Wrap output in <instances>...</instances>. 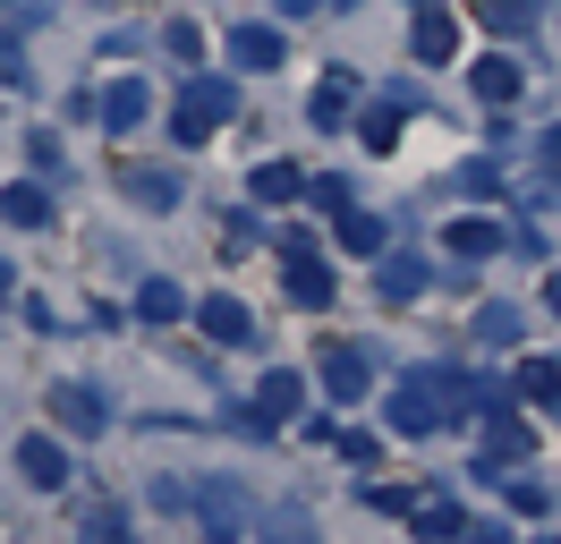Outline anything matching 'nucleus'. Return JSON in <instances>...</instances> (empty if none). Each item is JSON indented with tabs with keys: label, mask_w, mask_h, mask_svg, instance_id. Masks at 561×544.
<instances>
[{
	"label": "nucleus",
	"mask_w": 561,
	"mask_h": 544,
	"mask_svg": "<svg viewBox=\"0 0 561 544\" xmlns=\"http://www.w3.org/2000/svg\"><path fill=\"white\" fill-rule=\"evenodd\" d=\"M307 9H332V0H280V18H307Z\"/></svg>",
	"instance_id": "obj_33"
},
{
	"label": "nucleus",
	"mask_w": 561,
	"mask_h": 544,
	"mask_svg": "<svg viewBox=\"0 0 561 544\" xmlns=\"http://www.w3.org/2000/svg\"><path fill=\"white\" fill-rule=\"evenodd\" d=\"M536 154H545V170H561V128H545V136H536Z\"/></svg>",
	"instance_id": "obj_32"
},
{
	"label": "nucleus",
	"mask_w": 561,
	"mask_h": 544,
	"mask_svg": "<svg viewBox=\"0 0 561 544\" xmlns=\"http://www.w3.org/2000/svg\"><path fill=\"white\" fill-rule=\"evenodd\" d=\"M18 468L35 476L43 494H60V485H69V451H60L51 434H26V442H18Z\"/></svg>",
	"instance_id": "obj_7"
},
{
	"label": "nucleus",
	"mask_w": 561,
	"mask_h": 544,
	"mask_svg": "<svg viewBox=\"0 0 561 544\" xmlns=\"http://www.w3.org/2000/svg\"><path fill=\"white\" fill-rule=\"evenodd\" d=\"M128 196H137V204H153V213H162V204H179V179H171V170H128Z\"/></svg>",
	"instance_id": "obj_23"
},
{
	"label": "nucleus",
	"mask_w": 561,
	"mask_h": 544,
	"mask_svg": "<svg viewBox=\"0 0 561 544\" xmlns=\"http://www.w3.org/2000/svg\"><path fill=\"white\" fill-rule=\"evenodd\" d=\"M307 196H316L323 213H350V204H357V196H350V179H316V188H307Z\"/></svg>",
	"instance_id": "obj_29"
},
{
	"label": "nucleus",
	"mask_w": 561,
	"mask_h": 544,
	"mask_svg": "<svg viewBox=\"0 0 561 544\" xmlns=\"http://www.w3.org/2000/svg\"><path fill=\"white\" fill-rule=\"evenodd\" d=\"M332 238H341V247H350V256H383V213H357V204H350V213H332Z\"/></svg>",
	"instance_id": "obj_12"
},
{
	"label": "nucleus",
	"mask_w": 561,
	"mask_h": 544,
	"mask_svg": "<svg viewBox=\"0 0 561 544\" xmlns=\"http://www.w3.org/2000/svg\"><path fill=\"white\" fill-rule=\"evenodd\" d=\"M468 86H477V102H493V111H502V102H519V60L485 52V60L468 68Z\"/></svg>",
	"instance_id": "obj_10"
},
{
	"label": "nucleus",
	"mask_w": 561,
	"mask_h": 544,
	"mask_svg": "<svg viewBox=\"0 0 561 544\" xmlns=\"http://www.w3.org/2000/svg\"><path fill=\"white\" fill-rule=\"evenodd\" d=\"M137 315H145V324H179V315H187L179 281H145V290H137Z\"/></svg>",
	"instance_id": "obj_21"
},
{
	"label": "nucleus",
	"mask_w": 561,
	"mask_h": 544,
	"mask_svg": "<svg viewBox=\"0 0 561 544\" xmlns=\"http://www.w3.org/2000/svg\"><path fill=\"white\" fill-rule=\"evenodd\" d=\"M527 442H536V434H527L519 417H511V408H493V417H485V434H477V476L519 468V460H527Z\"/></svg>",
	"instance_id": "obj_4"
},
{
	"label": "nucleus",
	"mask_w": 561,
	"mask_h": 544,
	"mask_svg": "<svg viewBox=\"0 0 561 544\" xmlns=\"http://www.w3.org/2000/svg\"><path fill=\"white\" fill-rule=\"evenodd\" d=\"M316 374H323V392H332L341 408H357V400H366V383H375V366H366V349H350V340H332V349L316 358Z\"/></svg>",
	"instance_id": "obj_3"
},
{
	"label": "nucleus",
	"mask_w": 561,
	"mask_h": 544,
	"mask_svg": "<svg viewBox=\"0 0 561 544\" xmlns=\"http://www.w3.org/2000/svg\"><path fill=\"white\" fill-rule=\"evenodd\" d=\"M350 102H357V77H350V68H332L307 111H316V128H341V120H350Z\"/></svg>",
	"instance_id": "obj_15"
},
{
	"label": "nucleus",
	"mask_w": 561,
	"mask_h": 544,
	"mask_svg": "<svg viewBox=\"0 0 561 544\" xmlns=\"http://www.w3.org/2000/svg\"><path fill=\"white\" fill-rule=\"evenodd\" d=\"M545 306H553V315H561V272H545Z\"/></svg>",
	"instance_id": "obj_34"
},
{
	"label": "nucleus",
	"mask_w": 561,
	"mask_h": 544,
	"mask_svg": "<svg viewBox=\"0 0 561 544\" xmlns=\"http://www.w3.org/2000/svg\"><path fill=\"white\" fill-rule=\"evenodd\" d=\"M51 426H60V434H77V442H94L111 417H103V400H94L85 383H60V392H51Z\"/></svg>",
	"instance_id": "obj_5"
},
{
	"label": "nucleus",
	"mask_w": 561,
	"mask_h": 544,
	"mask_svg": "<svg viewBox=\"0 0 561 544\" xmlns=\"http://www.w3.org/2000/svg\"><path fill=\"white\" fill-rule=\"evenodd\" d=\"M332 442H341V460H357V468H366V460L383 451V434H332Z\"/></svg>",
	"instance_id": "obj_31"
},
{
	"label": "nucleus",
	"mask_w": 561,
	"mask_h": 544,
	"mask_svg": "<svg viewBox=\"0 0 561 544\" xmlns=\"http://www.w3.org/2000/svg\"><path fill=\"white\" fill-rule=\"evenodd\" d=\"M425 281H434V272H425V256H383V298H391V306L417 298Z\"/></svg>",
	"instance_id": "obj_20"
},
{
	"label": "nucleus",
	"mask_w": 561,
	"mask_h": 544,
	"mask_svg": "<svg viewBox=\"0 0 561 544\" xmlns=\"http://www.w3.org/2000/svg\"><path fill=\"white\" fill-rule=\"evenodd\" d=\"M366 145H375V154H391V145H400V102L366 111Z\"/></svg>",
	"instance_id": "obj_25"
},
{
	"label": "nucleus",
	"mask_w": 561,
	"mask_h": 544,
	"mask_svg": "<svg viewBox=\"0 0 561 544\" xmlns=\"http://www.w3.org/2000/svg\"><path fill=\"white\" fill-rule=\"evenodd\" d=\"M289 298L307 306V315H323V306H332V272H323L316 256H289Z\"/></svg>",
	"instance_id": "obj_16"
},
{
	"label": "nucleus",
	"mask_w": 561,
	"mask_h": 544,
	"mask_svg": "<svg viewBox=\"0 0 561 544\" xmlns=\"http://www.w3.org/2000/svg\"><path fill=\"white\" fill-rule=\"evenodd\" d=\"M451 52H459V18H451V9H434V0H425V9H417V60H434V68H443Z\"/></svg>",
	"instance_id": "obj_9"
},
{
	"label": "nucleus",
	"mask_w": 561,
	"mask_h": 544,
	"mask_svg": "<svg viewBox=\"0 0 561 544\" xmlns=\"http://www.w3.org/2000/svg\"><path fill=\"white\" fill-rule=\"evenodd\" d=\"M443 247H451L459 264H477V256H493V247H502V230H493V222H477V213H468V222H451V230H443Z\"/></svg>",
	"instance_id": "obj_18"
},
{
	"label": "nucleus",
	"mask_w": 561,
	"mask_h": 544,
	"mask_svg": "<svg viewBox=\"0 0 561 544\" xmlns=\"http://www.w3.org/2000/svg\"><path fill=\"white\" fill-rule=\"evenodd\" d=\"M477 340H485V349H511V340H519V306H485V315H477Z\"/></svg>",
	"instance_id": "obj_24"
},
{
	"label": "nucleus",
	"mask_w": 561,
	"mask_h": 544,
	"mask_svg": "<svg viewBox=\"0 0 561 544\" xmlns=\"http://www.w3.org/2000/svg\"><path fill=\"white\" fill-rule=\"evenodd\" d=\"M230 68H280V26H230Z\"/></svg>",
	"instance_id": "obj_11"
},
{
	"label": "nucleus",
	"mask_w": 561,
	"mask_h": 544,
	"mask_svg": "<svg viewBox=\"0 0 561 544\" xmlns=\"http://www.w3.org/2000/svg\"><path fill=\"white\" fill-rule=\"evenodd\" d=\"M230 111H239V86H230V77H187V94H179V111H171V136L179 145H205Z\"/></svg>",
	"instance_id": "obj_1"
},
{
	"label": "nucleus",
	"mask_w": 561,
	"mask_h": 544,
	"mask_svg": "<svg viewBox=\"0 0 561 544\" xmlns=\"http://www.w3.org/2000/svg\"><path fill=\"white\" fill-rule=\"evenodd\" d=\"M0 222H18V230H43V222H51V196L18 179V188H0Z\"/></svg>",
	"instance_id": "obj_17"
},
{
	"label": "nucleus",
	"mask_w": 561,
	"mask_h": 544,
	"mask_svg": "<svg viewBox=\"0 0 561 544\" xmlns=\"http://www.w3.org/2000/svg\"><path fill=\"white\" fill-rule=\"evenodd\" d=\"M0 86H26V52H18V34H0Z\"/></svg>",
	"instance_id": "obj_30"
},
{
	"label": "nucleus",
	"mask_w": 561,
	"mask_h": 544,
	"mask_svg": "<svg viewBox=\"0 0 561 544\" xmlns=\"http://www.w3.org/2000/svg\"><path fill=\"white\" fill-rule=\"evenodd\" d=\"M298 408H307V374H264V383H255V426H289V417H298Z\"/></svg>",
	"instance_id": "obj_6"
},
{
	"label": "nucleus",
	"mask_w": 561,
	"mask_h": 544,
	"mask_svg": "<svg viewBox=\"0 0 561 544\" xmlns=\"http://www.w3.org/2000/svg\"><path fill=\"white\" fill-rule=\"evenodd\" d=\"M247 188H255V204H289V196H307V179H298L289 162H255V179H247Z\"/></svg>",
	"instance_id": "obj_19"
},
{
	"label": "nucleus",
	"mask_w": 561,
	"mask_h": 544,
	"mask_svg": "<svg viewBox=\"0 0 561 544\" xmlns=\"http://www.w3.org/2000/svg\"><path fill=\"white\" fill-rule=\"evenodd\" d=\"M162 43H171V60H187V68L205 60V26H187V18H179V26L162 34Z\"/></svg>",
	"instance_id": "obj_27"
},
{
	"label": "nucleus",
	"mask_w": 561,
	"mask_h": 544,
	"mask_svg": "<svg viewBox=\"0 0 561 544\" xmlns=\"http://www.w3.org/2000/svg\"><path fill=\"white\" fill-rule=\"evenodd\" d=\"M485 34H536L545 26V0H477Z\"/></svg>",
	"instance_id": "obj_13"
},
{
	"label": "nucleus",
	"mask_w": 561,
	"mask_h": 544,
	"mask_svg": "<svg viewBox=\"0 0 561 544\" xmlns=\"http://www.w3.org/2000/svg\"><path fill=\"white\" fill-rule=\"evenodd\" d=\"M511 392H519V400H553V408H561V366H553V358H527Z\"/></svg>",
	"instance_id": "obj_22"
},
{
	"label": "nucleus",
	"mask_w": 561,
	"mask_h": 544,
	"mask_svg": "<svg viewBox=\"0 0 561 544\" xmlns=\"http://www.w3.org/2000/svg\"><path fill=\"white\" fill-rule=\"evenodd\" d=\"M145 111H153L145 77H119V86L103 94V128H111V136H128V128H145Z\"/></svg>",
	"instance_id": "obj_8"
},
{
	"label": "nucleus",
	"mask_w": 561,
	"mask_h": 544,
	"mask_svg": "<svg viewBox=\"0 0 561 544\" xmlns=\"http://www.w3.org/2000/svg\"><path fill=\"white\" fill-rule=\"evenodd\" d=\"M417 9H425V0H417Z\"/></svg>",
	"instance_id": "obj_36"
},
{
	"label": "nucleus",
	"mask_w": 561,
	"mask_h": 544,
	"mask_svg": "<svg viewBox=\"0 0 561 544\" xmlns=\"http://www.w3.org/2000/svg\"><path fill=\"white\" fill-rule=\"evenodd\" d=\"M383 426H391V434H434V426H451V417H443V392H434V374H409V383L391 392Z\"/></svg>",
	"instance_id": "obj_2"
},
{
	"label": "nucleus",
	"mask_w": 561,
	"mask_h": 544,
	"mask_svg": "<svg viewBox=\"0 0 561 544\" xmlns=\"http://www.w3.org/2000/svg\"><path fill=\"white\" fill-rule=\"evenodd\" d=\"M511 510H519V519H536V510H553V494H545L536 476H511Z\"/></svg>",
	"instance_id": "obj_28"
},
{
	"label": "nucleus",
	"mask_w": 561,
	"mask_h": 544,
	"mask_svg": "<svg viewBox=\"0 0 561 544\" xmlns=\"http://www.w3.org/2000/svg\"><path fill=\"white\" fill-rule=\"evenodd\" d=\"M417 528L425 536H459L468 519H459V502H417Z\"/></svg>",
	"instance_id": "obj_26"
},
{
	"label": "nucleus",
	"mask_w": 561,
	"mask_h": 544,
	"mask_svg": "<svg viewBox=\"0 0 561 544\" xmlns=\"http://www.w3.org/2000/svg\"><path fill=\"white\" fill-rule=\"evenodd\" d=\"M0 298H9V264H0Z\"/></svg>",
	"instance_id": "obj_35"
},
{
	"label": "nucleus",
	"mask_w": 561,
	"mask_h": 544,
	"mask_svg": "<svg viewBox=\"0 0 561 544\" xmlns=\"http://www.w3.org/2000/svg\"><path fill=\"white\" fill-rule=\"evenodd\" d=\"M196 324H205V332H213V340H230V349H239V340H247V332H255V315H247V306H239V298H221V290H213V298H205V306H196Z\"/></svg>",
	"instance_id": "obj_14"
}]
</instances>
